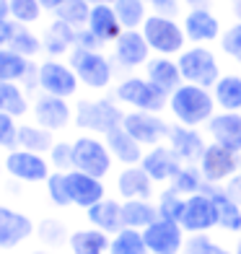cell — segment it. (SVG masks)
<instances>
[{
    "instance_id": "39",
    "label": "cell",
    "mask_w": 241,
    "mask_h": 254,
    "mask_svg": "<svg viewBox=\"0 0 241 254\" xmlns=\"http://www.w3.org/2000/svg\"><path fill=\"white\" fill-rule=\"evenodd\" d=\"M184 205H187V197L179 194L174 187H169L158 194V218H166V221H177L181 223V215H184Z\"/></svg>"
},
{
    "instance_id": "9",
    "label": "cell",
    "mask_w": 241,
    "mask_h": 254,
    "mask_svg": "<svg viewBox=\"0 0 241 254\" xmlns=\"http://www.w3.org/2000/svg\"><path fill=\"white\" fill-rule=\"evenodd\" d=\"M197 166L202 171L205 182L213 184V187H218V184H226L234 174H239L241 158H239L236 151H231V148L210 140L208 148H205V153H202V158L197 161Z\"/></svg>"
},
{
    "instance_id": "35",
    "label": "cell",
    "mask_w": 241,
    "mask_h": 254,
    "mask_svg": "<svg viewBox=\"0 0 241 254\" xmlns=\"http://www.w3.org/2000/svg\"><path fill=\"white\" fill-rule=\"evenodd\" d=\"M171 187H174L179 194L189 197V194L202 192L205 187H208V182H205V177H202V171H200L197 164H181V169L177 171V177L171 179Z\"/></svg>"
},
{
    "instance_id": "7",
    "label": "cell",
    "mask_w": 241,
    "mask_h": 254,
    "mask_svg": "<svg viewBox=\"0 0 241 254\" xmlns=\"http://www.w3.org/2000/svg\"><path fill=\"white\" fill-rule=\"evenodd\" d=\"M73 169L104 179L112 171V153H109L107 140H99L94 135L75 137L73 140Z\"/></svg>"
},
{
    "instance_id": "42",
    "label": "cell",
    "mask_w": 241,
    "mask_h": 254,
    "mask_svg": "<svg viewBox=\"0 0 241 254\" xmlns=\"http://www.w3.org/2000/svg\"><path fill=\"white\" fill-rule=\"evenodd\" d=\"M67 171H52L44 182V187H47V197L57 205V207H67L73 205L70 202V192H67Z\"/></svg>"
},
{
    "instance_id": "58",
    "label": "cell",
    "mask_w": 241,
    "mask_h": 254,
    "mask_svg": "<svg viewBox=\"0 0 241 254\" xmlns=\"http://www.w3.org/2000/svg\"><path fill=\"white\" fill-rule=\"evenodd\" d=\"M234 254H241V241H239V244H236V252Z\"/></svg>"
},
{
    "instance_id": "11",
    "label": "cell",
    "mask_w": 241,
    "mask_h": 254,
    "mask_svg": "<svg viewBox=\"0 0 241 254\" xmlns=\"http://www.w3.org/2000/svg\"><path fill=\"white\" fill-rule=\"evenodd\" d=\"M5 171L18 182H29V184H39L47 182V177L52 174L50 171V161L44 158L42 153L26 151V148H13L5 156Z\"/></svg>"
},
{
    "instance_id": "36",
    "label": "cell",
    "mask_w": 241,
    "mask_h": 254,
    "mask_svg": "<svg viewBox=\"0 0 241 254\" xmlns=\"http://www.w3.org/2000/svg\"><path fill=\"white\" fill-rule=\"evenodd\" d=\"M91 8L94 5H91L88 0H62L52 13H55V18H60V21H65V24L75 26V29H86Z\"/></svg>"
},
{
    "instance_id": "30",
    "label": "cell",
    "mask_w": 241,
    "mask_h": 254,
    "mask_svg": "<svg viewBox=\"0 0 241 254\" xmlns=\"http://www.w3.org/2000/svg\"><path fill=\"white\" fill-rule=\"evenodd\" d=\"M153 221H158V207L151 200H124L122 202V223H124V228L145 231Z\"/></svg>"
},
{
    "instance_id": "56",
    "label": "cell",
    "mask_w": 241,
    "mask_h": 254,
    "mask_svg": "<svg viewBox=\"0 0 241 254\" xmlns=\"http://www.w3.org/2000/svg\"><path fill=\"white\" fill-rule=\"evenodd\" d=\"M91 5H101V3H114V0H88Z\"/></svg>"
},
{
    "instance_id": "43",
    "label": "cell",
    "mask_w": 241,
    "mask_h": 254,
    "mask_svg": "<svg viewBox=\"0 0 241 254\" xmlns=\"http://www.w3.org/2000/svg\"><path fill=\"white\" fill-rule=\"evenodd\" d=\"M184 254H234L228 252L226 247L215 244V241L208 236V234H192L187 241H184Z\"/></svg>"
},
{
    "instance_id": "15",
    "label": "cell",
    "mask_w": 241,
    "mask_h": 254,
    "mask_svg": "<svg viewBox=\"0 0 241 254\" xmlns=\"http://www.w3.org/2000/svg\"><path fill=\"white\" fill-rule=\"evenodd\" d=\"M181 26H184L187 42H192V44H210V42L223 37L221 18H218L213 10H208L205 5L189 8L184 13V18H181Z\"/></svg>"
},
{
    "instance_id": "32",
    "label": "cell",
    "mask_w": 241,
    "mask_h": 254,
    "mask_svg": "<svg viewBox=\"0 0 241 254\" xmlns=\"http://www.w3.org/2000/svg\"><path fill=\"white\" fill-rule=\"evenodd\" d=\"M29 73H34L29 57L13 52L10 47H0V80L18 83V80H26Z\"/></svg>"
},
{
    "instance_id": "34",
    "label": "cell",
    "mask_w": 241,
    "mask_h": 254,
    "mask_svg": "<svg viewBox=\"0 0 241 254\" xmlns=\"http://www.w3.org/2000/svg\"><path fill=\"white\" fill-rule=\"evenodd\" d=\"M148 0H114V10L122 29H143L145 18H148Z\"/></svg>"
},
{
    "instance_id": "50",
    "label": "cell",
    "mask_w": 241,
    "mask_h": 254,
    "mask_svg": "<svg viewBox=\"0 0 241 254\" xmlns=\"http://www.w3.org/2000/svg\"><path fill=\"white\" fill-rule=\"evenodd\" d=\"M75 47H80V50H101V42H99L88 29H78V42H75Z\"/></svg>"
},
{
    "instance_id": "46",
    "label": "cell",
    "mask_w": 241,
    "mask_h": 254,
    "mask_svg": "<svg viewBox=\"0 0 241 254\" xmlns=\"http://www.w3.org/2000/svg\"><path fill=\"white\" fill-rule=\"evenodd\" d=\"M218 42H221V50L231 57V60H236V63L241 65V24L228 26Z\"/></svg>"
},
{
    "instance_id": "40",
    "label": "cell",
    "mask_w": 241,
    "mask_h": 254,
    "mask_svg": "<svg viewBox=\"0 0 241 254\" xmlns=\"http://www.w3.org/2000/svg\"><path fill=\"white\" fill-rule=\"evenodd\" d=\"M44 13V5L39 0H10V18L21 26L37 24Z\"/></svg>"
},
{
    "instance_id": "14",
    "label": "cell",
    "mask_w": 241,
    "mask_h": 254,
    "mask_svg": "<svg viewBox=\"0 0 241 254\" xmlns=\"http://www.w3.org/2000/svg\"><path fill=\"white\" fill-rule=\"evenodd\" d=\"M31 112H34V122L47 127V130H52V132L65 130L75 117V109H70L67 99L52 96V94H42L37 101H34Z\"/></svg>"
},
{
    "instance_id": "28",
    "label": "cell",
    "mask_w": 241,
    "mask_h": 254,
    "mask_svg": "<svg viewBox=\"0 0 241 254\" xmlns=\"http://www.w3.org/2000/svg\"><path fill=\"white\" fill-rule=\"evenodd\" d=\"M213 99L221 112H241V75L223 73L213 86Z\"/></svg>"
},
{
    "instance_id": "10",
    "label": "cell",
    "mask_w": 241,
    "mask_h": 254,
    "mask_svg": "<svg viewBox=\"0 0 241 254\" xmlns=\"http://www.w3.org/2000/svg\"><path fill=\"white\" fill-rule=\"evenodd\" d=\"M122 127L140 145H148V148L164 143L169 137V130H171V125H166V120H161V114H156V112H140V109L124 112Z\"/></svg>"
},
{
    "instance_id": "23",
    "label": "cell",
    "mask_w": 241,
    "mask_h": 254,
    "mask_svg": "<svg viewBox=\"0 0 241 254\" xmlns=\"http://www.w3.org/2000/svg\"><path fill=\"white\" fill-rule=\"evenodd\" d=\"M145 78L151 80V83H156L164 94H174V91L184 83L179 63L166 57V55H156L153 60L145 63Z\"/></svg>"
},
{
    "instance_id": "33",
    "label": "cell",
    "mask_w": 241,
    "mask_h": 254,
    "mask_svg": "<svg viewBox=\"0 0 241 254\" xmlns=\"http://www.w3.org/2000/svg\"><path fill=\"white\" fill-rule=\"evenodd\" d=\"M55 145V135L52 130L42 125H21L18 127V148H26L34 153H50V148Z\"/></svg>"
},
{
    "instance_id": "2",
    "label": "cell",
    "mask_w": 241,
    "mask_h": 254,
    "mask_svg": "<svg viewBox=\"0 0 241 254\" xmlns=\"http://www.w3.org/2000/svg\"><path fill=\"white\" fill-rule=\"evenodd\" d=\"M124 120V112L120 109V101L117 99H109V96H101V99H80L75 104V127L86 132H99V135H107L109 130L120 127Z\"/></svg>"
},
{
    "instance_id": "13",
    "label": "cell",
    "mask_w": 241,
    "mask_h": 254,
    "mask_svg": "<svg viewBox=\"0 0 241 254\" xmlns=\"http://www.w3.org/2000/svg\"><path fill=\"white\" fill-rule=\"evenodd\" d=\"M215 226H218V210H215L213 194L208 190L189 194L184 205V215H181V228L189 231V234H208Z\"/></svg>"
},
{
    "instance_id": "20",
    "label": "cell",
    "mask_w": 241,
    "mask_h": 254,
    "mask_svg": "<svg viewBox=\"0 0 241 254\" xmlns=\"http://www.w3.org/2000/svg\"><path fill=\"white\" fill-rule=\"evenodd\" d=\"M140 166L148 171V177H151L153 182H171L177 177V171L181 169V161L169 145L158 143V145L151 148V151H145Z\"/></svg>"
},
{
    "instance_id": "44",
    "label": "cell",
    "mask_w": 241,
    "mask_h": 254,
    "mask_svg": "<svg viewBox=\"0 0 241 254\" xmlns=\"http://www.w3.org/2000/svg\"><path fill=\"white\" fill-rule=\"evenodd\" d=\"M50 166L55 171H70L73 169V143L55 140V145L50 148Z\"/></svg>"
},
{
    "instance_id": "45",
    "label": "cell",
    "mask_w": 241,
    "mask_h": 254,
    "mask_svg": "<svg viewBox=\"0 0 241 254\" xmlns=\"http://www.w3.org/2000/svg\"><path fill=\"white\" fill-rule=\"evenodd\" d=\"M18 122L13 114L8 112H0V148H8V151H13L18 148Z\"/></svg>"
},
{
    "instance_id": "60",
    "label": "cell",
    "mask_w": 241,
    "mask_h": 254,
    "mask_svg": "<svg viewBox=\"0 0 241 254\" xmlns=\"http://www.w3.org/2000/svg\"><path fill=\"white\" fill-rule=\"evenodd\" d=\"M148 3H151V0H148Z\"/></svg>"
},
{
    "instance_id": "51",
    "label": "cell",
    "mask_w": 241,
    "mask_h": 254,
    "mask_svg": "<svg viewBox=\"0 0 241 254\" xmlns=\"http://www.w3.org/2000/svg\"><path fill=\"white\" fill-rule=\"evenodd\" d=\"M223 192H226L234 202L241 205V174H234L231 179H228V182L223 184Z\"/></svg>"
},
{
    "instance_id": "49",
    "label": "cell",
    "mask_w": 241,
    "mask_h": 254,
    "mask_svg": "<svg viewBox=\"0 0 241 254\" xmlns=\"http://www.w3.org/2000/svg\"><path fill=\"white\" fill-rule=\"evenodd\" d=\"M18 26L21 24H16L13 18H3V21H0V47H8V44L13 42Z\"/></svg>"
},
{
    "instance_id": "29",
    "label": "cell",
    "mask_w": 241,
    "mask_h": 254,
    "mask_svg": "<svg viewBox=\"0 0 241 254\" xmlns=\"http://www.w3.org/2000/svg\"><path fill=\"white\" fill-rule=\"evenodd\" d=\"M205 190L213 194V202H215V210H218V226H221L223 231H231V234L241 231V205L228 197V194L223 192V187L208 184Z\"/></svg>"
},
{
    "instance_id": "17",
    "label": "cell",
    "mask_w": 241,
    "mask_h": 254,
    "mask_svg": "<svg viewBox=\"0 0 241 254\" xmlns=\"http://www.w3.org/2000/svg\"><path fill=\"white\" fill-rule=\"evenodd\" d=\"M169 148L179 156L181 164H197L202 158L208 143L202 140V135L197 132V127H187V125H171L169 130Z\"/></svg>"
},
{
    "instance_id": "53",
    "label": "cell",
    "mask_w": 241,
    "mask_h": 254,
    "mask_svg": "<svg viewBox=\"0 0 241 254\" xmlns=\"http://www.w3.org/2000/svg\"><path fill=\"white\" fill-rule=\"evenodd\" d=\"M10 18V0H0V21Z\"/></svg>"
},
{
    "instance_id": "18",
    "label": "cell",
    "mask_w": 241,
    "mask_h": 254,
    "mask_svg": "<svg viewBox=\"0 0 241 254\" xmlns=\"http://www.w3.org/2000/svg\"><path fill=\"white\" fill-rule=\"evenodd\" d=\"M67 192H70V202L88 210L91 205H96L99 200H104V182L99 177H91L86 171L70 169L67 171Z\"/></svg>"
},
{
    "instance_id": "47",
    "label": "cell",
    "mask_w": 241,
    "mask_h": 254,
    "mask_svg": "<svg viewBox=\"0 0 241 254\" xmlns=\"http://www.w3.org/2000/svg\"><path fill=\"white\" fill-rule=\"evenodd\" d=\"M39 239L44 241V244H50V247L62 244L65 226H62L60 221H52V218H47V221H42V226H39Z\"/></svg>"
},
{
    "instance_id": "8",
    "label": "cell",
    "mask_w": 241,
    "mask_h": 254,
    "mask_svg": "<svg viewBox=\"0 0 241 254\" xmlns=\"http://www.w3.org/2000/svg\"><path fill=\"white\" fill-rule=\"evenodd\" d=\"M37 86L42 88V94L70 99L78 94L80 80L70 63H62V60H55L52 57V60H44L37 67Z\"/></svg>"
},
{
    "instance_id": "19",
    "label": "cell",
    "mask_w": 241,
    "mask_h": 254,
    "mask_svg": "<svg viewBox=\"0 0 241 254\" xmlns=\"http://www.w3.org/2000/svg\"><path fill=\"white\" fill-rule=\"evenodd\" d=\"M31 234H34V223L29 215L0 205V249H16Z\"/></svg>"
},
{
    "instance_id": "21",
    "label": "cell",
    "mask_w": 241,
    "mask_h": 254,
    "mask_svg": "<svg viewBox=\"0 0 241 254\" xmlns=\"http://www.w3.org/2000/svg\"><path fill=\"white\" fill-rule=\"evenodd\" d=\"M208 135L213 143H221L231 151L241 153V114L239 112H221L213 114L208 122Z\"/></svg>"
},
{
    "instance_id": "41",
    "label": "cell",
    "mask_w": 241,
    "mask_h": 254,
    "mask_svg": "<svg viewBox=\"0 0 241 254\" xmlns=\"http://www.w3.org/2000/svg\"><path fill=\"white\" fill-rule=\"evenodd\" d=\"M13 52H18V55H24V57H37L42 50H44V44H42V37H37L34 31H29L26 26H18V31H16V37H13V42L8 44Z\"/></svg>"
},
{
    "instance_id": "59",
    "label": "cell",
    "mask_w": 241,
    "mask_h": 254,
    "mask_svg": "<svg viewBox=\"0 0 241 254\" xmlns=\"http://www.w3.org/2000/svg\"><path fill=\"white\" fill-rule=\"evenodd\" d=\"M239 174H241V166H239Z\"/></svg>"
},
{
    "instance_id": "5",
    "label": "cell",
    "mask_w": 241,
    "mask_h": 254,
    "mask_svg": "<svg viewBox=\"0 0 241 254\" xmlns=\"http://www.w3.org/2000/svg\"><path fill=\"white\" fill-rule=\"evenodd\" d=\"M179 70L184 83H194L202 88H213L221 78V65H218V57L213 55V50H208L205 44H192L181 55H177Z\"/></svg>"
},
{
    "instance_id": "3",
    "label": "cell",
    "mask_w": 241,
    "mask_h": 254,
    "mask_svg": "<svg viewBox=\"0 0 241 254\" xmlns=\"http://www.w3.org/2000/svg\"><path fill=\"white\" fill-rule=\"evenodd\" d=\"M143 37L145 42L151 44V52L156 55H166V57H174V55H181L187 47V34H184V26L179 24L177 18L171 16H158V13H151L143 24Z\"/></svg>"
},
{
    "instance_id": "16",
    "label": "cell",
    "mask_w": 241,
    "mask_h": 254,
    "mask_svg": "<svg viewBox=\"0 0 241 254\" xmlns=\"http://www.w3.org/2000/svg\"><path fill=\"white\" fill-rule=\"evenodd\" d=\"M114 60L127 70L140 67L151 60V44L145 42L140 29H124L120 34V39L114 42Z\"/></svg>"
},
{
    "instance_id": "24",
    "label": "cell",
    "mask_w": 241,
    "mask_h": 254,
    "mask_svg": "<svg viewBox=\"0 0 241 254\" xmlns=\"http://www.w3.org/2000/svg\"><path fill=\"white\" fill-rule=\"evenodd\" d=\"M117 192L124 200H151L153 197V179L148 177V171L140 164L124 166L117 177Z\"/></svg>"
},
{
    "instance_id": "4",
    "label": "cell",
    "mask_w": 241,
    "mask_h": 254,
    "mask_svg": "<svg viewBox=\"0 0 241 254\" xmlns=\"http://www.w3.org/2000/svg\"><path fill=\"white\" fill-rule=\"evenodd\" d=\"M114 99L130 109H140V112H164L169 109V94H164L156 83H151L148 78H137L127 75L120 80L114 88Z\"/></svg>"
},
{
    "instance_id": "22",
    "label": "cell",
    "mask_w": 241,
    "mask_h": 254,
    "mask_svg": "<svg viewBox=\"0 0 241 254\" xmlns=\"http://www.w3.org/2000/svg\"><path fill=\"white\" fill-rule=\"evenodd\" d=\"M101 44H112L120 39V34L124 31L120 18H117V10H114L112 3H101L91 8V16H88V26H86Z\"/></svg>"
},
{
    "instance_id": "57",
    "label": "cell",
    "mask_w": 241,
    "mask_h": 254,
    "mask_svg": "<svg viewBox=\"0 0 241 254\" xmlns=\"http://www.w3.org/2000/svg\"><path fill=\"white\" fill-rule=\"evenodd\" d=\"M34 254H52V252H47V249H39V252H34Z\"/></svg>"
},
{
    "instance_id": "37",
    "label": "cell",
    "mask_w": 241,
    "mask_h": 254,
    "mask_svg": "<svg viewBox=\"0 0 241 254\" xmlns=\"http://www.w3.org/2000/svg\"><path fill=\"white\" fill-rule=\"evenodd\" d=\"M109 254H148L143 231L137 228H122L120 234L112 236Z\"/></svg>"
},
{
    "instance_id": "6",
    "label": "cell",
    "mask_w": 241,
    "mask_h": 254,
    "mask_svg": "<svg viewBox=\"0 0 241 254\" xmlns=\"http://www.w3.org/2000/svg\"><path fill=\"white\" fill-rule=\"evenodd\" d=\"M70 65L80 80V86H86L91 91H104L112 86L114 67L109 63L107 55H101V50H80L75 47L70 52Z\"/></svg>"
},
{
    "instance_id": "26",
    "label": "cell",
    "mask_w": 241,
    "mask_h": 254,
    "mask_svg": "<svg viewBox=\"0 0 241 254\" xmlns=\"http://www.w3.org/2000/svg\"><path fill=\"white\" fill-rule=\"evenodd\" d=\"M75 42H78V29L65 24V21L55 18L52 24L44 29L42 34V44H44V52L52 55V57H60L75 50Z\"/></svg>"
},
{
    "instance_id": "27",
    "label": "cell",
    "mask_w": 241,
    "mask_h": 254,
    "mask_svg": "<svg viewBox=\"0 0 241 254\" xmlns=\"http://www.w3.org/2000/svg\"><path fill=\"white\" fill-rule=\"evenodd\" d=\"M86 218H88V223L99 228V231H104V234H120V231L124 228L122 223V202L117 200H99L96 205H91L88 210H86Z\"/></svg>"
},
{
    "instance_id": "52",
    "label": "cell",
    "mask_w": 241,
    "mask_h": 254,
    "mask_svg": "<svg viewBox=\"0 0 241 254\" xmlns=\"http://www.w3.org/2000/svg\"><path fill=\"white\" fill-rule=\"evenodd\" d=\"M231 16L236 24H241V0H231Z\"/></svg>"
},
{
    "instance_id": "1",
    "label": "cell",
    "mask_w": 241,
    "mask_h": 254,
    "mask_svg": "<svg viewBox=\"0 0 241 254\" xmlns=\"http://www.w3.org/2000/svg\"><path fill=\"white\" fill-rule=\"evenodd\" d=\"M169 112L174 114L179 125H187V127L208 125L215 114L213 91L194 83H181L174 94H169Z\"/></svg>"
},
{
    "instance_id": "31",
    "label": "cell",
    "mask_w": 241,
    "mask_h": 254,
    "mask_svg": "<svg viewBox=\"0 0 241 254\" xmlns=\"http://www.w3.org/2000/svg\"><path fill=\"white\" fill-rule=\"evenodd\" d=\"M112 239L99 228H80L70 234V252L73 254H104L109 252Z\"/></svg>"
},
{
    "instance_id": "12",
    "label": "cell",
    "mask_w": 241,
    "mask_h": 254,
    "mask_svg": "<svg viewBox=\"0 0 241 254\" xmlns=\"http://www.w3.org/2000/svg\"><path fill=\"white\" fill-rule=\"evenodd\" d=\"M148 254H179L184 249V228L177 221H166V218H158L143 231Z\"/></svg>"
},
{
    "instance_id": "25",
    "label": "cell",
    "mask_w": 241,
    "mask_h": 254,
    "mask_svg": "<svg viewBox=\"0 0 241 254\" xmlns=\"http://www.w3.org/2000/svg\"><path fill=\"white\" fill-rule=\"evenodd\" d=\"M104 140H107V145H109L112 158H114V161H120V164H124V166L140 164L143 156H145V151H143L145 145L137 143L122 125H120V127H114V130H109V132L104 135Z\"/></svg>"
},
{
    "instance_id": "38",
    "label": "cell",
    "mask_w": 241,
    "mask_h": 254,
    "mask_svg": "<svg viewBox=\"0 0 241 254\" xmlns=\"http://www.w3.org/2000/svg\"><path fill=\"white\" fill-rule=\"evenodd\" d=\"M0 112H8V114H13V117H24L29 112L26 94L18 83H5V80H0Z\"/></svg>"
},
{
    "instance_id": "48",
    "label": "cell",
    "mask_w": 241,
    "mask_h": 254,
    "mask_svg": "<svg viewBox=\"0 0 241 254\" xmlns=\"http://www.w3.org/2000/svg\"><path fill=\"white\" fill-rule=\"evenodd\" d=\"M151 5H153V13L177 18L181 10V0H151Z\"/></svg>"
},
{
    "instance_id": "55",
    "label": "cell",
    "mask_w": 241,
    "mask_h": 254,
    "mask_svg": "<svg viewBox=\"0 0 241 254\" xmlns=\"http://www.w3.org/2000/svg\"><path fill=\"white\" fill-rule=\"evenodd\" d=\"M208 0H181V5H189V8H197V5H205Z\"/></svg>"
},
{
    "instance_id": "54",
    "label": "cell",
    "mask_w": 241,
    "mask_h": 254,
    "mask_svg": "<svg viewBox=\"0 0 241 254\" xmlns=\"http://www.w3.org/2000/svg\"><path fill=\"white\" fill-rule=\"evenodd\" d=\"M39 3L44 5V10H55L57 5H60V3H62V0H39Z\"/></svg>"
}]
</instances>
